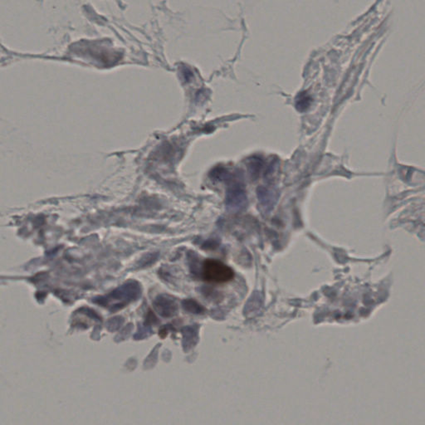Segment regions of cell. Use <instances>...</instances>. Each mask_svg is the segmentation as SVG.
I'll return each instance as SVG.
<instances>
[{"mask_svg": "<svg viewBox=\"0 0 425 425\" xmlns=\"http://www.w3.org/2000/svg\"><path fill=\"white\" fill-rule=\"evenodd\" d=\"M312 102V98L310 97L307 93H300L296 99V108L299 111H305L309 108Z\"/></svg>", "mask_w": 425, "mask_h": 425, "instance_id": "8992f818", "label": "cell"}, {"mask_svg": "<svg viewBox=\"0 0 425 425\" xmlns=\"http://www.w3.org/2000/svg\"><path fill=\"white\" fill-rule=\"evenodd\" d=\"M183 307L186 311L193 313V314H202L204 313V308L201 305L198 304V302L193 300H186L184 301Z\"/></svg>", "mask_w": 425, "mask_h": 425, "instance_id": "52a82bcc", "label": "cell"}, {"mask_svg": "<svg viewBox=\"0 0 425 425\" xmlns=\"http://www.w3.org/2000/svg\"><path fill=\"white\" fill-rule=\"evenodd\" d=\"M202 278L210 283H225L231 281L235 272L229 266L220 261L208 259L202 266Z\"/></svg>", "mask_w": 425, "mask_h": 425, "instance_id": "6da1fadb", "label": "cell"}, {"mask_svg": "<svg viewBox=\"0 0 425 425\" xmlns=\"http://www.w3.org/2000/svg\"><path fill=\"white\" fill-rule=\"evenodd\" d=\"M155 310L162 317H172L177 312V303L170 297L160 296L155 300Z\"/></svg>", "mask_w": 425, "mask_h": 425, "instance_id": "277c9868", "label": "cell"}, {"mask_svg": "<svg viewBox=\"0 0 425 425\" xmlns=\"http://www.w3.org/2000/svg\"><path fill=\"white\" fill-rule=\"evenodd\" d=\"M228 204L231 209L235 211H238L243 209L247 204V197L244 189L238 186H235L230 189V192L228 195Z\"/></svg>", "mask_w": 425, "mask_h": 425, "instance_id": "3957f363", "label": "cell"}, {"mask_svg": "<svg viewBox=\"0 0 425 425\" xmlns=\"http://www.w3.org/2000/svg\"><path fill=\"white\" fill-rule=\"evenodd\" d=\"M141 291L142 289L139 284L136 282H130L112 291L108 296H106V298L103 299V301L106 302V305L112 301H116V303L111 310L117 311L121 307H125V305L127 303L138 298L141 295Z\"/></svg>", "mask_w": 425, "mask_h": 425, "instance_id": "7a4b0ae2", "label": "cell"}, {"mask_svg": "<svg viewBox=\"0 0 425 425\" xmlns=\"http://www.w3.org/2000/svg\"><path fill=\"white\" fill-rule=\"evenodd\" d=\"M277 198L278 196L276 193H273V191L269 190L268 189H258V199L265 209L271 210V209L273 208V204L276 203Z\"/></svg>", "mask_w": 425, "mask_h": 425, "instance_id": "5b68a950", "label": "cell"}]
</instances>
